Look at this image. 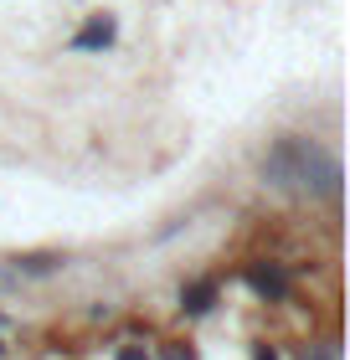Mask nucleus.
I'll use <instances>...</instances> for the list:
<instances>
[{
	"mask_svg": "<svg viewBox=\"0 0 350 360\" xmlns=\"http://www.w3.org/2000/svg\"><path fill=\"white\" fill-rule=\"evenodd\" d=\"M263 180L273 186H299V191H314V195H335L340 191V165L330 160L314 139H278L268 155H263Z\"/></svg>",
	"mask_w": 350,
	"mask_h": 360,
	"instance_id": "obj_1",
	"label": "nucleus"
},
{
	"mask_svg": "<svg viewBox=\"0 0 350 360\" xmlns=\"http://www.w3.org/2000/svg\"><path fill=\"white\" fill-rule=\"evenodd\" d=\"M247 283H253L258 299H289V273H283L278 263H247Z\"/></svg>",
	"mask_w": 350,
	"mask_h": 360,
	"instance_id": "obj_2",
	"label": "nucleus"
},
{
	"mask_svg": "<svg viewBox=\"0 0 350 360\" xmlns=\"http://www.w3.org/2000/svg\"><path fill=\"white\" fill-rule=\"evenodd\" d=\"M211 304H216V278H196V283L180 288V309L186 314H206Z\"/></svg>",
	"mask_w": 350,
	"mask_h": 360,
	"instance_id": "obj_3",
	"label": "nucleus"
},
{
	"mask_svg": "<svg viewBox=\"0 0 350 360\" xmlns=\"http://www.w3.org/2000/svg\"><path fill=\"white\" fill-rule=\"evenodd\" d=\"M108 41H113V21H108V15H93V21L73 37L77 52H93V46H108Z\"/></svg>",
	"mask_w": 350,
	"mask_h": 360,
	"instance_id": "obj_4",
	"label": "nucleus"
},
{
	"mask_svg": "<svg viewBox=\"0 0 350 360\" xmlns=\"http://www.w3.org/2000/svg\"><path fill=\"white\" fill-rule=\"evenodd\" d=\"M299 360H340V345H304Z\"/></svg>",
	"mask_w": 350,
	"mask_h": 360,
	"instance_id": "obj_5",
	"label": "nucleus"
},
{
	"mask_svg": "<svg viewBox=\"0 0 350 360\" xmlns=\"http://www.w3.org/2000/svg\"><path fill=\"white\" fill-rule=\"evenodd\" d=\"M165 360H196V355H191L186 345H165Z\"/></svg>",
	"mask_w": 350,
	"mask_h": 360,
	"instance_id": "obj_6",
	"label": "nucleus"
},
{
	"mask_svg": "<svg viewBox=\"0 0 350 360\" xmlns=\"http://www.w3.org/2000/svg\"><path fill=\"white\" fill-rule=\"evenodd\" d=\"M119 360H149V355H144V345H124V350H119Z\"/></svg>",
	"mask_w": 350,
	"mask_h": 360,
	"instance_id": "obj_7",
	"label": "nucleus"
},
{
	"mask_svg": "<svg viewBox=\"0 0 350 360\" xmlns=\"http://www.w3.org/2000/svg\"><path fill=\"white\" fill-rule=\"evenodd\" d=\"M253 360H278V355H273L268 345H258V350H253Z\"/></svg>",
	"mask_w": 350,
	"mask_h": 360,
	"instance_id": "obj_8",
	"label": "nucleus"
}]
</instances>
